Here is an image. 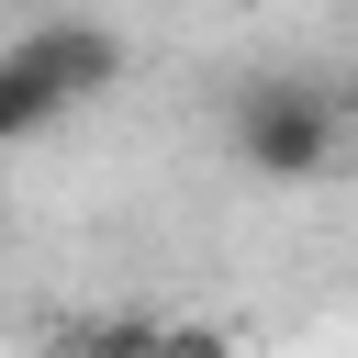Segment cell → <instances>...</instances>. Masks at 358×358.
I'll return each mask as SVG.
<instances>
[{
  "mask_svg": "<svg viewBox=\"0 0 358 358\" xmlns=\"http://www.w3.org/2000/svg\"><path fill=\"white\" fill-rule=\"evenodd\" d=\"M145 336H157L145 313H90V324L67 336V358H145Z\"/></svg>",
  "mask_w": 358,
  "mask_h": 358,
  "instance_id": "cell-5",
  "label": "cell"
},
{
  "mask_svg": "<svg viewBox=\"0 0 358 358\" xmlns=\"http://www.w3.org/2000/svg\"><path fill=\"white\" fill-rule=\"evenodd\" d=\"M145 358H246V347H235V324L179 313V324H157V336H145Z\"/></svg>",
  "mask_w": 358,
  "mask_h": 358,
  "instance_id": "cell-4",
  "label": "cell"
},
{
  "mask_svg": "<svg viewBox=\"0 0 358 358\" xmlns=\"http://www.w3.org/2000/svg\"><path fill=\"white\" fill-rule=\"evenodd\" d=\"M56 123H67V101H56L11 45H0V145H34V134H56Z\"/></svg>",
  "mask_w": 358,
  "mask_h": 358,
  "instance_id": "cell-3",
  "label": "cell"
},
{
  "mask_svg": "<svg viewBox=\"0 0 358 358\" xmlns=\"http://www.w3.org/2000/svg\"><path fill=\"white\" fill-rule=\"evenodd\" d=\"M235 157H246L268 190L324 179V157H336V101H324L313 78H246V90H235Z\"/></svg>",
  "mask_w": 358,
  "mask_h": 358,
  "instance_id": "cell-1",
  "label": "cell"
},
{
  "mask_svg": "<svg viewBox=\"0 0 358 358\" xmlns=\"http://www.w3.org/2000/svg\"><path fill=\"white\" fill-rule=\"evenodd\" d=\"M11 56H22V67L67 101V112H78V101L123 90V56H134V45H123L112 22H22V34H11Z\"/></svg>",
  "mask_w": 358,
  "mask_h": 358,
  "instance_id": "cell-2",
  "label": "cell"
}]
</instances>
